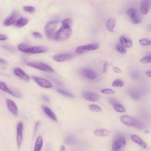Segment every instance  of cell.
Here are the masks:
<instances>
[{
	"label": "cell",
	"instance_id": "d4e9b609",
	"mask_svg": "<svg viewBox=\"0 0 151 151\" xmlns=\"http://www.w3.org/2000/svg\"><path fill=\"white\" fill-rule=\"evenodd\" d=\"M0 89L7 93L13 96V93L11 90L10 89L6 84L4 82L0 81Z\"/></svg>",
	"mask_w": 151,
	"mask_h": 151
},
{
	"label": "cell",
	"instance_id": "836d02e7",
	"mask_svg": "<svg viewBox=\"0 0 151 151\" xmlns=\"http://www.w3.org/2000/svg\"><path fill=\"white\" fill-rule=\"evenodd\" d=\"M139 42L142 45L144 46H148L151 44V41L147 39H144L140 40Z\"/></svg>",
	"mask_w": 151,
	"mask_h": 151
},
{
	"label": "cell",
	"instance_id": "f35d334b",
	"mask_svg": "<svg viewBox=\"0 0 151 151\" xmlns=\"http://www.w3.org/2000/svg\"><path fill=\"white\" fill-rule=\"evenodd\" d=\"M63 23L66 24L71 26L72 24V20L70 18L67 19L63 21Z\"/></svg>",
	"mask_w": 151,
	"mask_h": 151
},
{
	"label": "cell",
	"instance_id": "2e32d148",
	"mask_svg": "<svg viewBox=\"0 0 151 151\" xmlns=\"http://www.w3.org/2000/svg\"><path fill=\"white\" fill-rule=\"evenodd\" d=\"M150 1L143 0L140 4V10L142 13L144 15L147 14L149 10L150 6Z\"/></svg>",
	"mask_w": 151,
	"mask_h": 151
},
{
	"label": "cell",
	"instance_id": "8992f818",
	"mask_svg": "<svg viewBox=\"0 0 151 151\" xmlns=\"http://www.w3.org/2000/svg\"><path fill=\"white\" fill-rule=\"evenodd\" d=\"M99 46V44L97 43L82 46L76 48V52L78 54H83L89 51L97 49Z\"/></svg>",
	"mask_w": 151,
	"mask_h": 151
},
{
	"label": "cell",
	"instance_id": "5b68a950",
	"mask_svg": "<svg viewBox=\"0 0 151 151\" xmlns=\"http://www.w3.org/2000/svg\"><path fill=\"white\" fill-rule=\"evenodd\" d=\"M27 65L30 67L48 72H53L54 70L50 66L44 63L40 62H31L27 63Z\"/></svg>",
	"mask_w": 151,
	"mask_h": 151
},
{
	"label": "cell",
	"instance_id": "4316f807",
	"mask_svg": "<svg viewBox=\"0 0 151 151\" xmlns=\"http://www.w3.org/2000/svg\"><path fill=\"white\" fill-rule=\"evenodd\" d=\"M57 91L59 93L64 96L71 98L74 97V96L72 94L63 90L57 88Z\"/></svg>",
	"mask_w": 151,
	"mask_h": 151
},
{
	"label": "cell",
	"instance_id": "d6986e66",
	"mask_svg": "<svg viewBox=\"0 0 151 151\" xmlns=\"http://www.w3.org/2000/svg\"><path fill=\"white\" fill-rule=\"evenodd\" d=\"M42 108L46 114L55 122H57L56 116L53 112L49 108L44 105L42 106Z\"/></svg>",
	"mask_w": 151,
	"mask_h": 151
},
{
	"label": "cell",
	"instance_id": "7c38bea8",
	"mask_svg": "<svg viewBox=\"0 0 151 151\" xmlns=\"http://www.w3.org/2000/svg\"><path fill=\"white\" fill-rule=\"evenodd\" d=\"M23 125L21 122H19L17 126V142L18 148H20L21 145L22 138Z\"/></svg>",
	"mask_w": 151,
	"mask_h": 151
},
{
	"label": "cell",
	"instance_id": "7bdbcfd3",
	"mask_svg": "<svg viewBox=\"0 0 151 151\" xmlns=\"http://www.w3.org/2000/svg\"><path fill=\"white\" fill-rule=\"evenodd\" d=\"M42 98L46 102L49 103L50 102V100L49 98L47 96L45 95H42Z\"/></svg>",
	"mask_w": 151,
	"mask_h": 151
},
{
	"label": "cell",
	"instance_id": "c3c4849f",
	"mask_svg": "<svg viewBox=\"0 0 151 151\" xmlns=\"http://www.w3.org/2000/svg\"><path fill=\"white\" fill-rule=\"evenodd\" d=\"M60 150H61V151H65V146L64 145L62 146L61 148H60Z\"/></svg>",
	"mask_w": 151,
	"mask_h": 151
},
{
	"label": "cell",
	"instance_id": "30bf717a",
	"mask_svg": "<svg viewBox=\"0 0 151 151\" xmlns=\"http://www.w3.org/2000/svg\"><path fill=\"white\" fill-rule=\"evenodd\" d=\"M82 95L86 100L91 102L97 101L100 98V95L94 92H85L83 93Z\"/></svg>",
	"mask_w": 151,
	"mask_h": 151
},
{
	"label": "cell",
	"instance_id": "681fc988",
	"mask_svg": "<svg viewBox=\"0 0 151 151\" xmlns=\"http://www.w3.org/2000/svg\"><path fill=\"white\" fill-rule=\"evenodd\" d=\"M6 63V62L4 60L0 59V63L5 64Z\"/></svg>",
	"mask_w": 151,
	"mask_h": 151
},
{
	"label": "cell",
	"instance_id": "484cf974",
	"mask_svg": "<svg viewBox=\"0 0 151 151\" xmlns=\"http://www.w3.org/2000/svg\"><path fill=\"white\" fill-rule=\"evenodd\" d=\"M114 110L117 112H124L126 110L124 107L121 105L117 103L113 105Z\"/></svg>",
	"mask_w": 151,
	"mask_h": 151
},
{
	"label": "cell",
	"instance_id": "603a6c76",
	"mask_svg": "<svg viewBox=\"0 0 151 151\" xmlns=\"http://www.w3.org/2000/svg\"><path fill=\"white\" fill-rule=\"evenodd\" d=\"M43 145V139L41 136L37 139L34 151H41Z\"/></svg>",
	"mask_w": 151,
	"mask_h": 151
},
{
	"label": "cell",
	"instance_id": "8fae6325",
	"mask_svg": "<svg viewBox=\"0 0 151 151\" xmlns=\"http://www.w3.org/2000/svg\"><path fill=\"white\" fill-rule=\"evenodd\" d=\"M47 51V48L43 46H29L26 53L30 54H38L45 53Z\"/></svg>",
	"mask_w": 151,
	"mask_h": 151
},
{
	"label": "cell",
	"instance_id": "f1b7e54d",
	"mask_svg": "<svg viewBox=\"0 0 151 151\" xmlns=\"http://www.w3.org/2000/svg\"><path fill=\"white\" fill-rule=\"evenodd\" d=\"M29 47V46L26 44H21L18 45V48L20 51L26 53Z\"/></svg>",
	"mask_w": 151,
	"mask_h": 151
},
{
	"label": "cell",
	"instance_id": "d6a6232c",
	"mask_svg": "<svg viewBox=\"0 0 151 151\" xmlns=\"http://www.w3.org/2000/svg\"><path fill=\"white\" fill-rule=\"evenodd\" d=\"M101 92L103 94L108 95L113 94L115 93L114 90L109 89H104L101 91Z\"/></svg>",
	"mask_w": 151,
	"mask_h": 151
},
{
	"label": "cell",
	"instance_id": "1f68e13d",
	"mask_svg": "<svg viewBox=\"0 0 151 151\" xmlns=\"http://www.w3.org/2000/svg\"><path fill=\"white\" fill-rule=\"evenodd\" d=\"M117 51L123 54H125L126 52V51L125 47L121 44L117 45Z\"/></svg>",
	"mask_w": 151,
	"mask_h": 151
},
{
	"label": "cell",
	"instance_id": "ee69618b",
	"mask_svg": "<svg viewBox=\"0 0 151 151\" xmlns=\"http://www.w3.org/2000/svg\"><path fill=\"white\" fill-rule=\"evenodd\" d=\"M49 78L52 81H53L55 82V83L60 85H62V84L59 81H57V80L55 79H54L53 78H52L51 77H49Z\"/></svg>",
	"mask_w": 151,
	"mask_h": 151
},
{
	"label": "cell",
	"instance_id": "8d00e7d4",
	"mask_svg": "<svg viewBox=\"0 0 151 151\" xmlns=\"http://www.w3.org/2000/svg\"><path fill=\"white\" fill-rule=\"evenodd\" d=\"M3 48L4 49L10 51H15V49L13 47L9 45H4L3 46Z\"/></svg>",
	"mask_w": 151,
	"mask_h": 151
},
{
	"label": "cell",
	"instance_id": "9c48e42d",
	"mask_svg": "<svg viewBox=\"0 0 151 151\" xmlns=\"http://www.w3.org/2000/svg\"><path fill=\"white\" fill-rule=\"evenodd\" d=\"M74 57L73 55L70 54H60L55 55L53 58L55 61L58 62H63L69 61Z\"/></svg>",
	"mask_w": 151,
	"mask_h": 151
},
{
	"label": "cell",
	"instance_id": "d590c367",
	"mask_svg": "<svg viewBox=\"0 0 151 151\" xmlns=\"http://www.w3.org/2000/svg\"><path fill=\"white\" fill-rule=\"evenodd\" d=\"M65 141L67 143L73 144L75 143V140L72 137L69 136L66 138Z\"/></svg>",
	"mask_w": 151,
	"mask_h": 151
},
{
	"label": "cell",
	"instance_id": "cb8c5ba5",
	"mask_svg": "<svg viewBox=\"0 0 151 151\" xmlns=\"http://www.w3.org/2000/svg\"><path fill=\"white\" fill-rule=\"evenodd\" d=\"M28 22L27 18L25 17H21L16 22L15 25L19 27H22L27 24Z\"/></svg>",
	"mask_w": 151,
	"mask_h": 151
},
{
	"label": "cell",
	"instance_id": "60d3db41",
	"mask_svg": "<svg viewBox=\"0 0 151 151\" xmlns=\"http://www.w3.org/2000/svg\"><path fill=\"white\" fill-rule=\"evenodd\" d=\"M33 36L37 38L41 39L42 38V35L37 32H34L33 33Z\"/></svg>",
	"mask_w": 151,
	"mask_h": 151
},
{
	"label": "cell",
	"instance_id": "ffe728a7",
	"mask_svg": "<svg viewBox=\"0 0 151 151\" xmlns=\"http://www.w3.org/2000/svg\"><path fill=\"white\" fill-rule=\"evenodd\" d=\"M121 44L126 48H130L132 46L133 43L132 41L124 36L120 38Z\"/></svg>",
	"mask_w": 151,
	"mask_h": 151
},
{
	"label": "cell",
	"instance_id": "44dd1931",
	"mask_svg": "<svg viewBox=\"0 0 151 151\" xmlns=\"http://www.w3.org/2000/svg\"><path fill=\"white\" fill-rule=\"evenodd\" d=\"M115 24V20L114 18H111L108 19L107 23V27L109 31L112 33L114 32Z\"/></svg>",
	"mask_w": 151,
	"mask_h": 151
},
{
	"label": "cell",
	"instance_id": "83f0119b",
	"mask_svg": "<svg viewBox=\"0 0 151 151\" xmlns=\"http://www.w3.org/2000/svg\"><path fill=\"white\" fill-rule=\"evenodd\" d=\"M89 107L91 110L93 112H100L102 111L101 108L99 106L96 105H91L89 106Z\"/></svg>",
	"mask_w": 151,
	"mask_h": 151
},
{
	"label": "cell",
	"instance_id": "ba28073f",
	"mask_svg": "<svg viewBox=\"0 0 151 151\" xmlns=\"http://www.w3.org/2000/svg\"><path fill=\"white\" fill-rule=\"evenodd\" d=\"M32 78L39 85L42 87L50 88L53 87L51 84L45 79L36 76H32Z\"/></svg>",
	"mask_w": 151,
	"mask_h": 151
},
{
	"label": "cell",
	"instance_id": "ac0fdd59",
	"mask_svg": "<svg viewBox=\"0 0 151 151\" xmlns=\"http://www.w3.org/2000/svg\"><path fill=\"white\" fill-rule=\"evenodd\" d=\"M131 138L133 141L141 147L143 148L146 147V143L138 136L135 135H132L131 136Z\"/></svg>",
	"mask_w": 151,
	"mask_h": 151
},
{
	"label": "cell",
	"instance_id": "6da1fadb",
	"mask_svg": "<svg viewBox=\"0 0 151 151\" xmlns=\"http://www.w3.org/2000/svg\"><path fill=\"white\" fill-rule=\"evenodd\" d=\"M72 34L71 26L63 23L61 28L57 32L55 39L58 41H62L67 40Z\"/></svg>",
	"mask_w": 151,
	"mask_h": 151
},
{
	"label": "cell",
	"instance_id": "7a4b0ae2",
	"mask_svg": "<svg viewBox=\"0 0 151 151\" xmlns=\"http://www.w3.org/2000/svg\"><path fill=\"white\" fill-rule=\"evenodd\" d=\"M120 120L123 124L129 126H133L139 129H142L143 127V124L140 121L128 115L121 117Z\"/></svg>",
	"mask_w": 151,
	"mask_h": 151
},
{
	"label": "cell",
	"instance_id": "7402d4cb",
	"mask_svg": "<svg viewBox=\"0 0 151 151\" xmlns=\"http://www.w3.org/2000/svg\"><path fill=\"white\" fill-rule=\"evenodd\" d=\"M110 133L108 130L103 129H99L96 130L95 131V135L97 136L105 137L108 136Z\"/></svg>",
	"mask_w": 151,
	"mask_h": 151
},
{
	"label": "cell",
	"instance_id": "74e56055",
	"mask_svg": "<svg viewBox=\"0 0 151 151\" xmlns=\"http://www.w3.org/2000/svg\"><path fill=\"white\" fill-rule=\"evenodd\" d=\"M109 65L107 62H106L103 65V68L102 72L103 73H106L108 69V66Z\"/></svg>",
	"mask_w": 151,
	"mask_h": 151
},
{
	"label": "cell",
	"instance_id": "52a82bcc",
	"mask_svg": "<svg viewBox=\"0 0 151 151\" xmlns=\"http://www.w3.org/2000/svg\"><path fill=\"white\" fill-rule=\"evenodd\" d=\"M127 13L134 24H138L141 22L142 19L140 16L137 11L134 8L129 9L128 10Z\"/></svg>",
	"mask_w": 151,
	"mask_h": 151
},
{
	"label": "cell",
	"instance_id": "f6af8a7d",
	"mask_svg": "<svg viewBox=\"0 0 151 151\" xmlns=\"http://www.w3.org/2000/svg\"><path fill=\"white\" fill-rule=\"evenodd\" d=\"M7 37L5 35L0 34V40L5 41L7 39Z\"/></svg>",
	"mask_w": 151,
	"mask_h": 151
},
{
	"label": "cell",
	"instance_id": "9a60e30c",
	"mask_svg": "<svg viewBox=\"0 0 151 151\" xmlns=\"http://www.w3.org/2000/svg\"><path fill=\"white\" fill-rule=\"evenodd\" d=\"M18 16L16 11L13 12L10 16L4 21V24L6 26H9L13 24L16 22Z\"/></svg>",
	"mask_w": 151,
	"mask_h": 151
},
{
	"label": "cell",
	"instance_id": "4dcf8cb0",
	"mask_svg": "<svg viewBox=\"0 0 151 151\" xmlns=\"http://www.w3.org/2000/svg\"><path fill=\"white\" fill-rule=\"evenodd\" d=\"M140 62L145 64L150 63L151 62V57L150 55L147 56L140 60Z\"/></svg>",
	"mask_w": 151,
	"mask_h": 151
},
{
	"label": "cell",
	"instance_id": "ab89813d",
	"mask_svg": "<svg viewBox=\"0 0 151 151\" xmlns=\"http://www.w3.org/2000/svg\"><path fill=\"white\" fill-rule=\"evenodd\" d=\"M108 102L109 103L112 105H114L117 103H118L117 101L115 99L113 98H111L109 99Z\"/></svg>",
	"mask_w": 151,
	"mask_h": 151
},
{
	"label": "cell",
	"instance_id": "bcb514c9",
	"mask_svg": "<svg viewBox=\"0 0 151 151\" xmlns=\"http://www.w3.org/2000/svg\"><path fill=\"white\" fill-rule=\"evenodd\" d=\"M40 124V122H37L36 124L35 127V130H34V132L35 133H36L38 128V126L39 125V124Z\"/></svg>",
	"mask_w": 151,
	"mask_h": 151
},
{
	"label": "cell",
	"instance_id": "e575fe53",
	"mask_svg": "<svg viewBox=\"0 0 151 151\" xmlns=\"http://www.w3.org/2000/svg\"><path fill=\"white\" fill-rule=\"evenodd\" d=\"M23 9L25 11L31 13H33L35 11V8L34 7L31 6H25Z\"/></svg>",
	"mask_w": 151,
	"mask_h": 151
},
{
	"label": "cell",
	"instance_id": "7dc6e473",
	"mask_svg": "<svg viewBox=\"0 0 151 151\" xmlns=\"http://www.w3.org/2000/svg\"><path fill=\"white\" fill-rule=\"evenodd\" d=\"M146 75L149 77H151V71H148L146 72Z\"/></svg>",
	"mask_w": 151,
	"mask_h": 151
},
{
	"label": "cell",
	"instance_id": "5bb4252c",
	"mask_svg": "<svg viewBox=\"0 0 151 151\" xmlns=\"http://www.w3.org/2000/svg\"><path fill=\"white\" fill-rule=\"evenodd\" d=\"M6 102L10 112L14 115H18V109L15 103L13 100L9 99L6 100Z\"/></svg>",
	"mask_w": 151,
	"mask_h": 151
},
{
	"label": "cell",
	"instance_id": "b9f144b4",
	"mask_svg": "<svg viewBox=\"0 0 151 151\" xmlns=\"http://www.w3.org/2000/svg\"><path fill=\"white\" fill-rule=\"evenodd\" d=\"M112 69L116 73L118 74L122 73V71L121 70L117 67H113Z\"/></svg>",
	"mask_w": 151,
	"mask_h": 151
},
{
	"label": "cell",
	"instance_id": "f546056e",
	"mask_svg": "<svg viewBox=\"0 0 151 151\" xmlns=\"http://www.w3.org/2000/svg\"><path fill=\"white\" fill-rule=\"evenodd\" d=\"M124 82L122 80L117 79L112 83V85L114 87H122L124 85Z\"/></svg>",
	"mask_w": 151,
	"mask_h": 151
},
{
	"label": "cell",
	"instance_id": "e0dca14e",
	"mask_svg": "<svg viewBox=\"0 0 151 151\" xmlns=\"http://www.w3.org/2000/svg\"><path fill=\"white\" fill-rule=\"evenodd\" d=\"M14 73L24 80L29 81V77L20 68H15L14 70Z\"/></svg>",
	"mask_w": 151,
	"mask_h": 151
},
{
	"label": "cell",
	"instance_id": "3957f363",
	"mask_svg": "<svg viewBox=\"0 0 151 151\" xmlns=\"http://www.w3.org/2000/svg\"><path fill=\"white\" fill-rule=\"evenodd\" d=\"M126 140L124 136L121 133H118L114 137L112 142V150L114 151L119 150L126 145Z\"/></svg>",
	"mask_w": 151,
	"mask_h": 151
},
{
	"label": "cell",
	"instance_id": "277c9868",
	"mask_svg": "<svg viewBox=\"0 0 151 151\" xmlns=\"http://www.w3.org/2000/svg\"><path fill=\"white\" fill-rule=\"evenodd\" d=\"M57 23L53 21L48 23L45 28V32L47 37L50 39H55L57 32Z\"/></svg>",
	"mask_w": 151,
	"mask_h": 151
},
{
	"label": "cell",
	"instance_id": "4fadbf2b",
	"mask_svg": "<svg viewBox=\"0 0 151 151\" xmlns=\"http://www.w3.org/2000/svg\"><path fill=\"white\" fill-rule=\"evenodd\" d=\"M80 73L82 76L90 80L95 79L96 75L94 71L89 69H84L81 71Z\"/></svg>",
	"mask_w": 151,
	"mask_h": 151
}]
</instances>
